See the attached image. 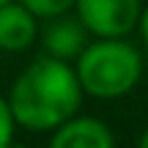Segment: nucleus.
<instances>
[{"instance_id": "f257e3e1", "label": "nucleus", "mask_w": 148, "mask_h": 148, "mask_svg": "<svg viewBox=\"0 0 148 148\" xmlns=\"http://www.w3.org/2000/svg\"><path fill=\"white\" fill-rule=\"evenodd\" d=\"M82 96V85L69 60L41 55L19 71L5 99L16 126L27 132H52L79 112Z\"/></svg>"}, {"instance_id": "f03ea898", "label": "nucleus", "mask_w": 148, "mask_h": 148, "mask_svg": "<svg viewBox=\"0 0 148 148\" xmlns=\"http://www.w3.org/2000/svg\"><path fill=\"white\" fill-rule=\"evenodd\" d=\"M74 60L82 93L96 99L126 96L143 77V55L134 44L126 41V36L96 38L93 44H85V49Z\"/></svg>"}, {"instance_id": "7ed1b4c3", "label": "nucleus", "mask_w": 148, "mask_h": 148, "mask_svg": "<svg viewBox=\"0 0 148 148\" xmlns=\"http://www.w3.org/2000/svg\"><path fill=\"white\" fill-rule=\"evenodd\" d=\"M79 22L96 38H123L137 27L143 3L140 0H77Z\"/></svg>"}, {"instance_id": "20e7f679", "label": "nucleus", "mask_w": 148, "mask_h": 148, "mask_svg": "<svg viewBox=\"0 0 148 148\" xmlns=\"http://www.w3.org/2000/svg\"><path fill=\"white\" fill-rule=\"evenodd\" d=\"M47 148H115V137L104 121L77 112L52 129Z\"/></svg>"}, {"instance_id": "39448f33", "label": "nucleus", "mask_w": 148, "mask_h": 148, "mask_svg": "<svg viewBox=\"0 0 148 148\" xmlns=\"http://www.w3.org/2000/svg\"><path fill=\"white\" fill-rule=\"evenodd\" d=\"M38 36V16L27 11L19 0L0 5V49L3 52H25Z\"/></svg>"}, {"instance_id": "423d86ee", "label": "nucleus", "mask_w": 148, "mask_h": 148, "mask_svg": "<svg viewBox=\"0 0 148 148\" xmlns=\"http://www.w3.org/2000/svg\"><path fill=\"white\" fill-rule=\"evenodd\" d=\"M41 44L47 55L71 63L88 44V30L79 22V16H49L47 27L41 30Z\"/></svg>"}, {"instance_id": "0eeeda50", "label": "nucleus", "mask_w": 148, "mask_h": 148, "mask_svg": "<svg viewBox=\"0 0 148 148\" xmlns=\"http://www.w3.org/2000/svg\"><path fill=\"white\" fill-rule=\"evenodd\" d=\"M27 11L38 16V19H49V16H60V14H69L74 8L77 0H19Z\"/></svg>"}, {"instance_id": "6e6552de", "label": "nucleus", "mask_w": 148, "mask_h": 148, "mask_svg": "<svg viewBox=\"0 0 148 148\" xmlns=\"http://www.w3.org/2000/svg\"><path fill=\"white\" fill-rule=\"evenodd\" d=\"M14 129H16V121L11 112V104L5 96H0V148H5L14 140Z\"/></svg>"}, {"instance_id": "1a4fd4ad", "label": "nucleus", "mask_w": 148, "mask_h": 148, "mask_svg": "<svg viewBox=\"0 0 148 148\" xmlns=\"http://www.w3.org/2000/svg\"><path fill=\"white\" fill-rule=\"evenodd\" d=\"M137 30H140V36H143V41H145V47H148V5H143V11H140Z\"/></svg>"}, {"instance_id": "9d476101", "label": "nucleus", "mask_w": 148, "mask_h": 148, "mask_svg": "<svg viewBox=\"0 0 148 148\" xmlns=\"http://www.w3.org/2000/svg\"><path fill=\"white\" fill-rule=\"evenodd\" d=\"M137 148H148V129L143 132V137H140V143H137Z\"/></svg>"}, {"instance_id": "9b49d317", "label": "nucleus", "mask_w": 148, "mask_h": 148, "mask_svg": "<svg viewBox=\"0 0 148 148\" xmlns=\"http://www.w3.org/2000/svg\"><path fill=\"white\" fill-rule=\"evenodd\" d=\"M5 148H30V145H22V143H14V140H11V143L5 145Z\"/></svg>"}, {"instance_id": "f8f14e48", "label": "nucleus", "mask_w": 148, "mask_h": 148, "mask_svg": "<svg viewBox=\"0 0 148 148\" xmlns=\"http://www.w3.org/2000/svg\"><path fill=\"white\" fill-rule=\"evenodd\" d=\"M3 3H8V0H0V5H3Z\"/></svg>"}]
</instances>
